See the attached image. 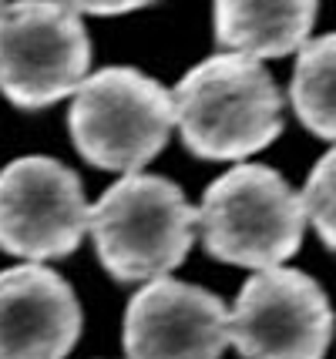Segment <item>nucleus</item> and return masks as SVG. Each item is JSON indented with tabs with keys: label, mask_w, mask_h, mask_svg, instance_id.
Returning <instances> with one entry per match:
<instances>
[{
	"label": "nucleus",
	"mask_w": 336,
	"mask_h": 359,
	"mask_svg": "<svg viewBox=\"0 0 336 359\" xmlns=\"http://www.w3.org/2000/svg\"><path fill=\"white\" fill-rule=\"evenodd\" d=\"M182 144L206 161H242L283 131V94L262 61L215 54L185 71L172 91Z\"/></svg>",
	"instance_id": "f257e3e1"
},
{
	"label": "nucleus",
	"mask_w": 336,
	"mask_h": 359,
	"mask_svg": "<svg viewBox=\"0 0 336 359\" xmlns=\"http://www.w3.org/2000/svg\"><path fill=\"white\" fill-rule=\"evenodd\" d=\"M74 14H95V17H121L131 11H142L155 0H65Z\"/></svg>",
	"instance_id": "ddd939ff"
},
{
	"label": "nucleus",
	"mask_w": 336,
	"mask_h": 359,
	"mask_svg": "<svg viewBox=\"0 0 336 359\" xmlns=\"http://www.w3.org/2000/svg\"><path fill=\"white\" fill-rule=\"evenodd\" d=\"M289 101L306 131L336 141V34L313 37L300 47Z\"/></svg>",
	"instance_id": "9b49d317"
},
{
	"label": "nucleus",
	"mask_w": 336,
	"mask_h": 359,
	"mask_svg": "<svg viewBox=\"0 0 336 359\" xmlns=\"http://www.w3.org/2000/svg\"><path fill=\"white\" fill-rule=\"evenodd\" d=\"M195 215L206 252L225 266L276 269L303 245V198L266 165L229 168L206 188Z\"/></svg>",
	"instance_id": "7ed1b4c3"
},
{
	"label": "nucleus",
	"mask_w": 336,
	"mask_h": 359,
	"mask_svg": "<svg viewBox=\"0 0 336 359\" xmlns=\"http://www.w3.org/2000/svg\"><path fill=\"white\" fill-rule=\"evenodd\" d=\"M88 212L81 178L58 158L27 155L0 168V249L7 255L65 259L88 232Z\"/></svg>",
	"instance_id": "0eeeda50"
},
{
	"label": "nucleus",
	"mask_w": 336,
	"mask_h": 359,
	"mask_svg": "<svg viewBox=\"0 0 336 359\" xmlns=\"http://www.w3.org/2000/svg\"><path fill=\"white\" fill-rule=\"evenodd\" d=\"M4 4H7V0H0V7H4Z\"/></svg>",
	"instance_id": "4468645a"
},
{
	"label": "nucleus",
	"mask_w": 336,
	"mask_h": 359,
	"mask_svg": "<svg viewBox=\"0 0 336 359\" xmlns=\"http://www.w3.org/2000/svg\"><path fill=\"white\" fill-rule=\"evenodd\" d=\"M333 339V306L300 269H259L229 309V343L242 359H323Z\"/></svg>",
	"instance_id": "423d86ee"
},
{
	"label": "nucleus",
	"mask_w": 336,
	"mask_h": 359,
	"mask_svg": "<svg viewBox=\"0 0 336 359\" xmlns=\"http://www.w3.org/2000/svg\"><path fill=\"white\" fill-rule=\"evenodd\" d=\"M229 309L215 292L178 279H152L125 309L128 359H222Z\"/></svg>",
	"instance_id": "6e6552de"
},
{
	"label": "nucleus",
	"mask_w": 336,
	"mask_h": 359,
	"mask_svg": "<svg viewBox=\"0 0 336 359\" xmlns=\"http://www.w3.org/2000/svg\"><path fill=\"white\" fill-rule=\"evenodd\" d=\"M91 67V37L65 0H14L0 7V94L17 108H51L71 97Z\"/></svg>",
	"instance_id": "39448f33"
},
{
	"label": "nucleus",
	"mask_w": 336,
	"mask_h": 359,
	"mask_svg": "<svg viewBox=\"0 0 336 359\" xmlns=\"http://www.w3.org/2000/svg\"><path fill=\"white\" fill-rule=\"evenodd\" d=\"M320 0H212L215 41L246 57H286L309 41Z\"/></svg>",
	"instance_id": "9d476101"
},
{
	"label": "nucleus",
	"mask_w": 336,
	"mask_h": 359,
	"mask_svg": "<svg viewBox=\"0 0 336 359\" xmlns=\"http://www.w3.org/2000/svg\"><path fill=\"white\" fill-rule=\"evenodd\" d=\"M300 198L306 208V222L316 229L323 245L336 252V148H330L313 165Z\"/></svg>",
	"instance_id": "f8f14e48"
},
{
	"label": "nucleus",
	"mask_w": 336,
	"mask_h": 359,
	"mask_svg": "<svg viewBox=\"0 0 336 359\" xmlns=\"http://www.w3.org/2000/svg\"><path fill=\"white\" fill-rule=\"evenodd\" d=\"M88 232L112 279L152 282L185 262L199 215L172 178L131 172L91 205Z\"/></svg>",
	"instance_id": "f03ea898"
},
{
	"label": "nucleus",
	"mask_w": 336,
	"mask_h": 359,
	"mask_svg": "<svg viewBox=\"0 0 336 359\" xmlns=\"http://www.w3.org/2000/svg\"><path fill=\"white\" fill-rule=\"evenodd\" d=\"M84 313L65 276L41 262L0 272V359H65Z\"/></svg>",
	"instance_id": "1a4fd4ad"
},
{
	"label": "nucleus",
	"mask_w": 336,
	"mask_h": 359,
	"mask_svg": "<svg viewBox=\"0 0 336 359\" xmlns=\"http://www.w3.org/2000/svg\"><path fill=\"white\" fill-rule=\"evenodd\" d=\"M71 141L105 172H142L175 128L172 91L138 67H105L78 84L67 111Z\"/></svg>",
	"instance_id": "20e7f679"
}]
</instances>
